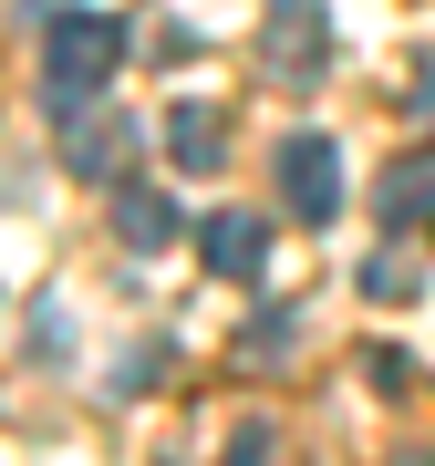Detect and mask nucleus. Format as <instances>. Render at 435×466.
Returning a JSON list of instances; mask_svg holds the SVG:
<instances>
[{
  "label": "nucleus",
  "mask_w": 435,
  "mask_h": 466,
  "mask_svg": "<svg viewBox=\"0 0 435 466\" xmlns=\"http://www.w3.org/2000/svg\"><path fill=\"white\" fill-rule=\"evenodd\" d=\"M115 63H125V21L115 11H52L42 21V104L52 115L104 104L115 94Z\"/></svg>",
  "instance_id": "f257e3e1"
},
{
  "label": "nucleus",
  "mask_w": 435,
  "mask_h": 466,
  "mask_svg": "<svg viewBox=\"0 0 435 466\" xmlns=\"http://www.w3.org/2000/svg\"><path fill=\"white\" fill-rule=\"evenodd\" d=\"M280 198H290L301 228H332L342 218V146L332 135H290L280 146Z\"/></svg>",
  "instance_id": "f03ea898"
},
{
  "label": "nucleus",
  "mask_w": 435,
  "mask_h": 466,
  "mask_svg": "<svg viewBox=\"0 0 435 466\" xmlns=\"http://www.w3.org/2000/svg\"><path fill=\"white\" fill-rule=\"evenodd\" d=\"M259 63L280 73V84H311V73L332 63V21H321V0H269V21H259Z\"/></svg>",
  "instance_id": "7ed1b4c3"
},
{
  "label": "nucleus",
  "mask_w": 435,
  "mask_h": 466,
  "mask_svg": "<svg viewBox=\"0 0 435 466\" xmlns=\"http://www.w3.org/2000/svg\"><path fill=\"white\" fill-rule=\"evenodd\" d=\"M197 259L218 269V280H249V269L269 259V218L259 208H218L207 228H197Z\"/></svg>",
  "instance_id": "20e7f679"
},
{
  "label": "nucleus",
  "mask_w": 435,
  "mask_h": 466,
  "mask_svg": "<svg viewBox=\"0 0 435 466\" xmlns=\"http://www.w3.org/2000/svg\"><path fill=\"white\" fill-rule=\"evenodd\" d=\"M115 238H125V249H167V238H177V208H167V187H146V177H115Z\"/></svg>",
  "instance_id": "39448f33"
},
{
  "label": "nucleus",
  "mask_w": 435,
  "mask_h": 466,
  "mask_svg": "<svg viewBox=\"0 0 435 466\" xmlns=\"http://www.w3.org/2000/svg\"><path fill=\"white\" fill-rule=\"evenodd\" d=\"M73 125V167H84V177H125V156H135V125L125 115H94V104H84V115H63Z\"/></svg>",
  "instance_id": "423d86ee"
},
{
  "label": "nucleus",
  "mask_w": 435,
  "mask_h": 466,
  "mask_svg": "<svg viewBox=\"0 0 435 466\" xmlns=\"http://www.w3.org/2000/svg\"><path fill=\"white\" fill-rule=\"evenodd\" d=\"M373 198H384L394 228H425V218H435V156H404V167H384V187H373Z\"/></svg>",
  "instance_id": "0eeeda50"
},
{
  "label": "nucleus",
  "mask_w": 435,
  "mask_h": 466,
  "mask_svg": "<svg viewBox=\"0 0 435 466\" xmlns=\"http://www.w3.org/2000/svg\"><path fill=\"white\" fill-rule=\"evenodd\" d=\"M167 156L177 167H218V156H228V125H218L207 104H177L167 115Z\"/></svg>",
  "instance_id": "6e6552de"
},
{
  "label": "nucleus",
  "mask_w": 435,
  "mask_h": 466,
  "mask_svg": "<svg viewBox=\"0 0 435 466\" xmlns=\"http://www.w3.org/2000/svg\"><path fill=\"white\" fill-rule=\"evenodd\" d=\"M363 290H373V300H415V259H404V249H373Z\"/></svg>",
  "instance_id": "1a4fd4ad"
},
{
  "label": "nucleus",
  "mask_w": 435,
  "mask_h": 466,
  "mask_svg": "<svg viewBox=\"0 0 435 466\" xmlns=\"http://www.w3.org/2000/svg\"><path fill=\"white\" fill-rule=\"evenodd\" d=\"M280 352H290V311H259L249 321V363H280Z\"/></svg>",
  "instance_id": "9d476101"
},
{
  "label": "nucleus",
  "mask_w": 435,
  "mask_h": 466,
  "mask_svg": "<svg viewBox=\"0 0 435 466\" xmlns=\"http://www.w3.org/2000/svg\"><path fill=\"white\" fill-rule=\"evenodd\" d=\"M228 466H269V425H238L228 435Z\"/></svg>",
  "instance_id": "9b49d317"
}]
</instances>
